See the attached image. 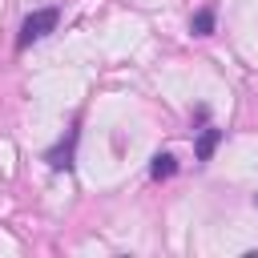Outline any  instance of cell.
Listing matches in <instances>:
<instances>
[{
  "instance_id": "obj_1",
  "label": "cell",
  "mask_w": 258,
  "mask_h": 258,
  "mask_svg": "<svg viewBox=\"0 0 258 258\" xmlns=\"http://www.w3.org/2000/svg\"><path fill=\"white\" fill-rule=\"evenodd\" d=\"M56 20H60L56 8H36V12H28L24 24H20V36H16V48H28V44L44 40V36L56 28Z\"/></svg>"
},
{
  "instance_id": "obj_2",
  "label": "cell",
  "mask_w": 258,
  "mask_h": 258,
  "mask_svg": "<svg viewBox=\"0 0 258 258\" xmlns=\"http://www.w3.org/2000/svg\"><path fill=\"white\" fill-rule=\"evenodd\" d=\"M77 137H81V133H77V125H73V129H69V137L44 153V161H48L52 169H73V149H77Z\"/></svg>"
},
{
  "instance_id": "obj_3",
  "label": "cell",
  "mask_w": 258,
  "mask_h": 258,
  "mask_svg": "<svg viewBox=\"0 0 258 258\" xmlns=\"http://www.w3.org/2000/svg\"><path fill=\"white\" fill-rule=\"evenodd\" d=\"M218 141H222V129H214V125H210V129H202V133H198V141H194V157H198V161H210V157H214V149H218Z\"/></svg>"
},
{
  "instance_id": "obj_4",
  "label": "cell",
  "mask_w": 258,
  "mask_h": 258,
  "mask_svg": "<svg viewBox=\"0 0 258 258\" xmlns=\"http://www.w3.org/2000/svg\"><path fill=\"white\" fill-rule=\"evenodd\" d=\"M173 173H177L173 153H153V161H149V177H153V181H165V177H173Z\"/></svg>"
},
{
  "instance_id": "obj_5",
  "label": "cell",
  "mask_w": 258,
  "mask_h": 258,
  "mask_svg": "<svg viewBox=\"0 0 258 258\" xmlns=\"http://www.w3.org/2000/svg\"><path fill=\"white\" fill-rule=\"evenodd\" d=\"M189 28H194V36H210L214 32V8H198L194 20H189Z\"/></svg>"
},
{
  "instance_id": "obj_6",
  "label": "cell",
  "mask_w": 258,
  "mask_h": 258,
  "mask_svg": "<svg viewBox=\"0 0 258 258\" xmlns=\"http://www.w3.org/2000/svg\"><path fill=\"white\" fill-rule=\"evenodd\" d=\"M254 206H258V198H254Z\"/></svg>"
}]
</instances>
